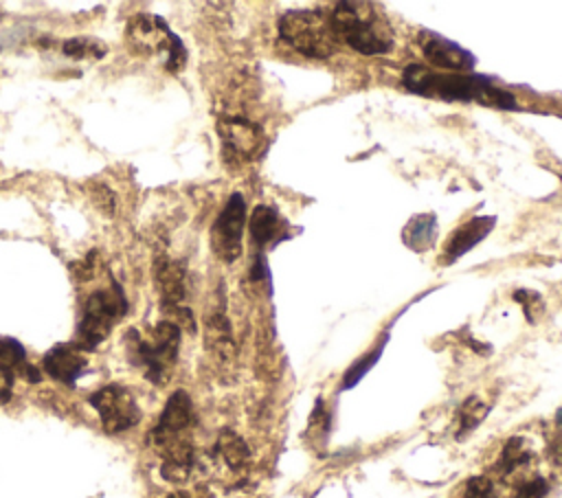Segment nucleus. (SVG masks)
<instances>
[{
	"instance_id": "nucleus-1",
	"label": "nucleus",
	"mask_w": 562,
	"mask_h": 498,
	"mask_svg": "<svg viewBox=\"0 0 562 498\" xmlns=\"http://www.w3.org/2000/svg\"><path fill=\"white\" fill-rule=\"evenodd\" d=\"M404 86L422 97H435L441 101H479L485 105L516 110L514 94L492 86L479 75L435 72L428 66L411 64L402 75Z\"/></svg>"
},
{
	"instance_id": "nucleus-2",
	"label": "nucleus",
	"mask_w": 562,
	"mask_h": 498,
	"mask_svg": "<svg viewBox=\"0 0 562 498\" xmlns=\"http://www.w3.org/2000/svg\"><path fill=\"white\" fill-rule=\"evenodd\" d=\"M338 42L362 55H384L393 48L389 22L369 2H338L329 13Z\"/></svg>"
},
{
	"instance_id": "nucleus-3",
	"label": "nucleus",
	"mask_w": 562,
	"mask_h": 498,
	"mask_svg": "<svg viewBox=\"0 0 562 498\" xmlns=\"http://www.w3.org/2000/svg\"><path fill=\"white\" fill-rule=\"evenodd\" d=\"M125 349L132 364L143 369V375L151 384H165L178 362L180 327L165 318L147 338L140 336L138 329H130L125 333Z\"/></svg>"
},
{
	"instance_id": "nucleus-4",
	"label": "nucleus",
	"mask_w": 562,
	"mask_h": 498,
	"mask_svg": "<svg viewBox=\"0 0 562 498\" xmlns=\"http://www.w3.org/2000/svg\"><path fill=\"white\" fill-rule=\"evenodd\" d=\"M279 35L285 44L312 59H327L336 50L329 15L316 9H292L279 18Z\"/></svg>"
},
{
	"instance_id": "nucleus-5",
	"label": "nucleus",
	"mask_w": 562,
	"mask_h": 498,
	"mask_svg": "<svg viewBox=\"0 0 562 498\" xmlns=\"http://www.w3.org/2000/svg\"><path fill=\"white\" fill-rule=\"evenodd\" d=\"M127 301L123 294V287L112 279L108 290H94L81 312L75 344L83 351L94 349L99 342H103L112 327L125 316Z\"/></svg>"
},
{
	"instance_id": "nucleus-6",
	"label": "nucleus",
	"mask_w": 562,
	"mask_h": 498,
	"mask_svg": "<svg viewBox=\"0 0 562 498\" xmlns=\"http://www.w3.org/2000/svg\"><path fill=\"white\" fill-rule=\"evenodd\" d=\"M125 39L136 55H156L165 57V68L169 72H180L187 61V50L182 39L169 31L167 22L151 13H138L130 18Z\"/></svg>"
},
{
	"instance_id": "nucleus-7",
	"label": "nucleus",
	"mask_w": 562,
	"mask_h": 498,
	"mask_svg": "<svg viewBox=\"0 0 562 498\" xmlns=\"http://www.w3.org/2000/svg\"><path fill=\"white\" fill-rule=\"evenodd\" d=\"M90 406L99 412L101 426L110 434L125 432L140 421V408L132 393L119 384H108L88 397Z\"/></svg>"
},
{
	"instance_id": "nucleus-8",
	"label": "nucleus",
	"mask_w": 562,
	"mask_h": 498,
	"mask_svg": "<svg viewBox=\"0 0 562 498\" xmlns=\"http://www.w3.org/2000/svg\"><path fill=\"white\" fill-rule=\"evenodd\" d=\"M246 226V202L233 193L211 226V248L222 261H235L241 254V235Z\"/></svg>"
},
{
	"instance_id": "nucleus-9",
	"label": "nucleus",
	"mask_w": 562,
	"mask_h": 498,
	"mask_svg": "<svg viewBox=\"0 0 562 498\" xmlns=\"http://www.w3.org/2000/svg\"><path fill=\"white\" fill-rule=\"evenodd\" d=\"M217 136L224 158L235 165L252 160L263 145L261 127L246 116H222L217 121Z\"/></svg>"
},
{
	"instance_id": "nucleus-10",
	"label": "nucleus",
	"mask_w": 562,
	"mask_h": 498,
	"mask_svg": "<svg viewBox=\"0 0 562 498\" xmlns=\"http://www.w3.org/2000/svg\"><path fill=\"white\" fill-rule=\"evenodd\" d=\"M154 283L162 303V309L173 314L182 309L187 296V270L180 261L169 254H156L154 259Z\"/></svg>"
},
{
	"instance_id": "nucleus-11",
	"label": "nucleus",
	"mask_w": 562,
	"mask_h": 498,
	"mask_svg": "<svg viewBox=\"0 0 562 498\" xmlns=\"http://www.w3.org/2000/svg\"><path fill=\"white\" fill-rule=\"evenodd\" d=\"M419 46H422V53L428 64H432L437 68H446L450 72L470 70L474 64V57L465 48H461L459 44H454L441 35H435V33H422Z\"/></svg>"
},
{
	"instance_id": "nucleus-12",
	"label": "nucleus",
	"mask_w": 562,
	"mask_h": 498,
	"mask_svg": "<svg viewBox=\"0 0 562 498\" xmlns=\"http://www.w3.org/2000/svg\"><path fill=\"white\" fill-rule=\"evenodd\" d=\"M42 366L53 380L61 384H75L77 377L86 371L88 358H86V351L79 349L75 342H61V344H55L44 355Z\"/></svg>"
},
{
	"instance_id": "nucleus-13",
	"label": "nucleus",
	"mask_w": 562,
	"mask_h": 498,
	"mask_svg": "<svg viewBox=\"0 0 562 498\" xmlns=\"http://www.w3.org/2000/svg\"><path fill=\"white\" fill-rule=\"evenodd\" d=\"M494 228V217H472L470 222L461 224L446 241V248L441 252V263H454L459 257L470 252L483 237L490 235Z\"/></svg>"
},
{
	"instance_id": "nucleus-14",
	"label": "nucleus",
	"mask_w": 562,
	"mask_h": 498,
	"mask_svg": "<svg viewBox=\"0 0 562 498\" xmlns=\"http://www.w3.org/2000/svg\"><path fill=\"white\" fill-rule=\"evenodd\" d=\"M531 463H533L531 445L522 437H512L505 441L494 472L501 480H514L516 476H520V480H525V478H529L527 469Z\"/></svg>"
},
{
	"instance_id": "nucleus-15",
	"label": "nucleus",
	"mask_w": 562,
	"mask_h": 498,
	"mask_svg": "<svg viewBox=\"0 0 562 498\" xmlns=\"http://www.w3.org/2000/svg\"><path fill=\"white\" fill-rule=\"evenodd\" d=\"M204 336H206V349L209 353L220 362V364H231L235 360V340L231 331V322L222 309L213 312L206 318L204 325Z\"/></svg>"
},
{
	"instance_id": "nucleus-16",
	"label": "nucleus",
	"mask_w": 562,
	"mask_h": 498,
	"mask_svg": "<svg viewBox=\"0 0 562 498\" xmlns=\"http://www.w3.org/2000/svg\"><path fill=\"white\" fill-rule=\"evenodd\" d=\"M248 228H250L252 246H257L259 250L285 235V222L279 217L277 208L270 206V204H257L255 206V211L250 213Z\"/></svg>"
},
{
	"instance_id": "nucleus-17",
	"label": "nucleus",
	"mask_w": 562,
	"mask_h": 498,
	"mask_svg": "<svg viewBox=\"0 0 562 498\" xmlns=\"http://www.w3.org/2000/svg\"><path fill=\"white\" fill-rule=\"evenodd\" d=\"M0 371L24 377L26 382H40V371L29 364L24 347L13 338H0Z\"/></svg>"
},
{
	"instance_id": "nucleus-18",
	"label": "nucleus",
	"mask_w": 562,
	"mask_h": 498,
	"mask_svg": "<svg viewBox=\"0 0 562 498\" xmlns=\"http://www.w3.org/2000/svg\"><path fill=\"white\" fill-rule=\"evenodd\" d=\"M215 456L231 469V472H244L250 463V450L246 441L233 432V430H222L215 441Z\"/></svg>"
},
{
	"instance_id": "nucleus-19",
	"label": "nucleus",
	"mask_w": 562,
	"mask_h": 498,
	"mask_svg": "<svg viewBox=\"0 0 562 498\" xmlns=\"http://www.w3.org/2000/svg\"><path fill=\"white\" fill-rule=\"evenodd\" d=\"M435 235H437V222H435V215H430V213L415 215V217L406 224V228H404V233H402L406 246H411V248L417 250V252L430 248L432 241H435Z\"/></svg>"
},
{
	"instance_id": "nucleus-20",
	"label": "nucleus",
	"mask_w": 562,
	"mask_h": 498,
	"mask_svg": "<svg viewBox=\"0 0 562 498\" xmlns=\"http://www.w3.org/2000/svg\"><path fill=\"white\" fill-rule=\"evenodd\" d=\"M487 412L490 406L479 395L468 397L457 412V437L463 439L465 434H470L487 417Z\"/></svg>"
},
{
	"instance_id": "nucleus-21",
	"label": "nucleus",
	"mask_w": 562,
	"mask_h": 498,
	"mask_svg": "<svg viewBox=\"0 0 562 498\" xmlns=\"http://www.w3.org/2000/svg\"><path fill=\"white\" fill-rule=\"evenodd\" d=\"M61 53L70 59H101L108 46L94 37H72L61 42Z\"/></svg>"
},
{
	"instance_id": "nucleus-22",
	"label": "nucleus",
	"mask_w": 562,
	"mask_h": 498,
	"mask_svg": "<svg viewBox=\"0 0 562 498\" xmlns=\"http://www.w3.org/2000/svg\"><path fill=\"white\" fill-rule=\"evenodd\" d=\"M461 498H501L498 487L492 478L487 476H472L465 485H463V494Z\"/></svg>"
},
{
	"instance_id": "nucleus-23",
	"label": "nucleus",
	"mask_w": 562,
	"mask_h": 498,
	"mask_svg": "<svg viewBox=\"0 0 562 498\" xmlns=\"http://www.w3.org/2000/svg\"><path fill=\"white\" fill-rule=\"evenodd\" d=\"M380 353H382V344L380 347H375L373 351H369L367 355H362L360 360H356L351 366H349V371L345 373V382H342V386L345 388H351L375 362H378V358H380Z\"/></svg>"
},
{
	"instance_id": "nucleus-24",
	"label": "nucleus",
	"mask_w": 562,
	"mask_h": 498,
	"mask_svg": "<svg viewBox=\"0 0 562 498\" xmlns=\"http://www.w3.org/2000/svg\"><path fill=\"white\" fill-rule=\"evenodd\" d=\"M549 483L542 476H529L520 483H516L514 494L509 498H547Z\"/></svg>"
},
{
	"instance_id": "nucleus-25",
	"label": "nucleus",
	"mask_w": 562,
	"mask_h": 498,
	"mask_svg": "<svg viewBox=\"0 0 562 498\" xmlns=\"http://www.w3.org/2000/svg\"><path fill=\"white\" fill-rule=\"evenodd\" d=\"M514 301L522 307L525 318H527L529 322H536L538 316H540V312H542V307H544L540 294H538V292H531V290H516V292H514Z\"/></svg>"
},
{
	"instance_id": "nucleus-26",
	"label": "nucleus",
	"mask_w": 562,
	"mask_h": 498,
	"mask_svg": "<svg viewBox=\"0 0 562 498\" xmlns=\"http://www.w3.org/2000/svg\"><path fill=\"white\" fill-rule=\"evenodd\" d=\"M549 452L558 463H562V408L553 417V426L549 432Z\"/></svg>"
},
{
	"instance_id": "nucleus-27",
	"label": "nucleus",
	"mask_w": 562,
	"mask_h": 498,
	"mask_svg": "<svg viewBox=\"0 0 562 498\" xmlns=\"http://www.w3.org/2000/svg\"><path fill=\"white\" fill-rule=\"evenodd\" d=\"M92 200H94V204H97L103 213H108V215L114 213V195H112L110 189H105V186L94 189V191H92Z\"/></svg>"
},
{
	"instance_id": "nucleus-28",
	"label": "nucleus",
	"mask_w": 562,
	"mask_h": 498,
	"mask_svg": "<svg viewBox=\"0 0 562 498\" xmlns=\"http://www.w3.org/2000/svg\"><path fill=\"white\" fill-rule=\"evenodd\" d=\"M13 380H15L13 375H9V373L0 371V404L9 401L11 391H13Z\"/></svg>"
},
{
	"instance_id": "nucleus-29",
	"label": "nucleus",
	"mask_w": 562,
	"mask_h": 498,
	"mask_svg": "<svg viewBox=\"0 0 562 498\" xmlns=\"http://www.w3.org/2000/svg\"><path fill=\"white\" fill-rule=\"evenodd\" d=\"M171 498H211V496H204V494H173Z\"/></svg>"
},
{
	"instance_id": "nucleus-30",
	"label": "nucleus",
	"mask_w": 562,
	"mask_h": 498,
	"mask_svg": "<svg viewBox=\"0 0 562 498\" xmlns=\"http://www.w3.org/2000/svg\"><path fill=\"white\" fill-rule=\"evenodd\" d=\"M560 180H562V176H560Z\"/></svg>"
}]
</instances>
